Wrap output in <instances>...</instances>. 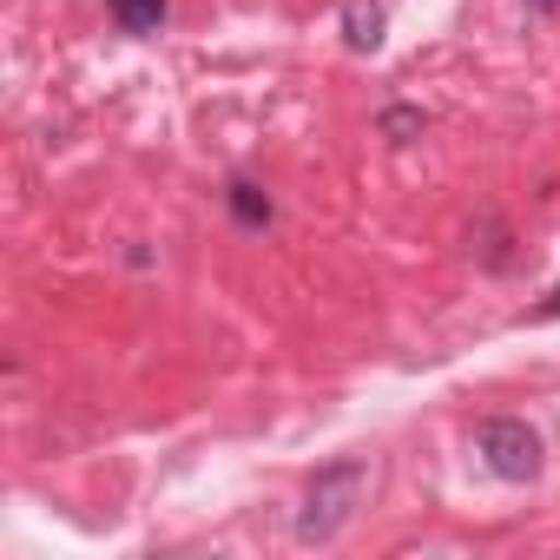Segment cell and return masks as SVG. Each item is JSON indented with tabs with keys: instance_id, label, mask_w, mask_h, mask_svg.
I'll list each match as a JSON object with an SVG mask.
<instances>
[{
	"instance_id": "obj_9",
	"label": "cell",
	"mask_w": 560,
	"mask_h": 560,
	"mask_svg": "<svg viewBox=\"0 0 560 560\" xmlns=\"http://www.w3.org/2000/svg\"><path fill=\"white\" fill-rule=\"evenodd\" d=\"M527 8H534V14H553V8H560V0H527Z\"/></svg>"
},
{
	"instance_id": "obj_8",
	"label": "cell",
	"mask_w": 560,
	"mask_h": 560,
	"mask_svg": "<svg viewBox=\"0 0 560 560\" xmlns=\"http://www.w3.org/2000/svg\"><path fill=\"white\" fill-rule=\"evenodd\" d=\"M534 324H560V284H553V291L534 304Z\"/></svg>"
},
{
	"instance_id": "obj_6",
	"label": "cell",
	"mask_w": 560,
	"mask_h": 560,
	"mask_svg": "<svg viewBox=\"0 0 560 560\" xmlns=\"http://www.w3.org/2000/svg\"><path fill=\"white\" fill-rule=\"evenodd\" d=\"M468 244L481 250V264H488V270H508V264H514V250H508V231H501V218H481V231H468Z\"/></svg>"
},
{
	"instance_id": "obj_3",
	"label": "cell",
	"mask_w": 560,
	"mask_h": 560,
	"mask_svg": "<svg viewBox=\"0 0 560 560\" xmlns=\"http://www.w3.org/2000/svg\"><path fill=\"white\" fill-rule=\"evenodd\" d=\"M224 211H231L237 231H270V224H277V198H270L257 178H231V185H224Z\"/></svg>"
},
{
	"instance_id": "obj_5",
	"label": "cell",
	"mask_w": 560,
	"mask_h": 560,
	"mask_svg": "<svg viewBox=\"0 0 560 560\" xmlns=\"http://www.w3.org/2000/svg\"><path fill=\"white\" fill-rule=\"evenodd\" d=\"M113 8V21H119V34H159L165 27V14H172V0H106Z\"/></svg>"
},
{
	"instance_id": "obj_2",
	"label": "cell",
	"mask_w": 560,
	"mask_h": 560,
	"mask_svg": "<svg viewBox=\"0 0 560 560\" xmlns=\"http://www.w3.org/2000/svg\"><path fill=\"white\" fill-rule=\"evenodd\" d=\"M475 455H481V468L501 475V481H534V475H540V435H534L521 416H488V422H475Z\"/></svg>"
},
{
	"instance_id": "obj_7",
	"label": "cell",
	"mask_w": 560,
	"mask_h": 560,
	"mask_svg": "<svg viewBox=\"0 0 560 560\" xmlns=\"http://www.w3.org/2000/svg\"><path fill=\"white\" fill-rule=\"evenodd\" d=\"M376 126H383V139H389V145H409V139H422L429 113H422V106H383V119H376Z\"/></svg>"
},
{
	"instance_id": "obj_4",
	"label": "cell",
	"mask_w": 560,
	"mask_h": 560,
	"mask_svg": "<svg viewBox=\"0 0 560 560\" xmlns=\"http://www.w3.org/2000/svg\"><path fill=\"white\" fill-rule=\"evenodd\" d=\"M343 40H350V54L383 47V0H343Z\"/></svg>"
},
{
	"instance_id": "obj_1",
	"label": "cell",
	"mask_w": 560,
	"mask_h": 560,
	"mask_svg": "<svg viewBox=\"0 0 560 560\" xmlns=\"http://www.w3.org/2000/svg\"><path fill=\"white\" fill-rule=\"evenodd\" d=\"M363 488H370V462H363V455H337V462H324V468L311 475V488H304L298 540H304V547H330V540L350 527Z\"/></svg>"
}]
</instances>
